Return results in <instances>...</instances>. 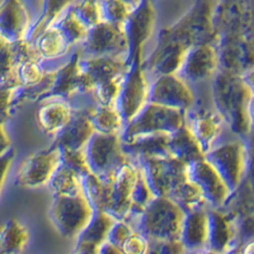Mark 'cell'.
Instances as JSON below:
<instances>
[{
	"label": "cell",
	"mask_w": 254,
	"mask_h": 254,
	"mask_svg": "<svg viewBox=\"0 0 254 254\" xmlns=\"http://www.w3.org/2000/svg\"><path fill=\"white\" fill-rule=\"evenodd\" d=\"M133 231L135 230L132 229V226L126 220H116L112 228L110 229L107 240L110 243H112V244H115L116 247L121 248L122 244L126 242L127 238L130 237Z\"/></svg>",
	"instance_id": "7bdbcfd3"
},
{
	"label": "cell",
	"mask_w": 254,
	"mask_h": 254,
	"mask_svg": "<svg viewBox=\"0 0 254 254\" xmlns=\"http://www.w3.org/2000/svg\"><path fill=\"white\" fill-rule=\"evenodd\" d=\"M192 254H199V252H198V253H192Z\"/></svg>",
	"instance_id": "9f6ffc18"
},
{
	"label": "cell",
	"mask_w": 254,
	"mask_h": 254,
	"mask_svg": "<svg viewBox=\"0 0 254 254\" xmlns=\"http://www.w3.org/2000/svg\"><path fill=\"white\" fill-rule=\"evenodd\" d=\"M135 164L139 167L154 197H169L188 178L187 164L172 156L145 159Z\"/></svg>",
	"instance_id": "9c48e42d"
},
{
	"label": "cell",
	"mask_w": 254,
	"mask_h": 254,
	"mask_svg": "<svg viewBox=\"0 0 254 254\" xmlns=\"http://www.w3.org/2000/svg\"><path fill=\"white\" fill-rule=\"evenodd\" d=\"M32 44L41 60H54L61 58L66 55L71 49L55 26H51L42 32Z\"/></svg>",
	"instance_id": "f1b7e54d"
},
{
	"label": "cell",
	"mask_w": 254,
	"mask_h": 254,
	"mask_svg": "<svg viewBox=\"0 0 254 254\" xmlns=\"http://www.w3.org/2000/svg\"><path fill=\"white\" fill-rule=\"evenodd\" d=\"M29 59L41 60L32 42L26 40L12 44L0 37V87L18 85L15 80V69L20 61Z\"/></svg>",
	"instance_id": "ffe728a7"
},
{
	"label": "cell",
	"mask_w": 254,
	"mask_h": 254,
	"mask_svg": "<svg viewBox=\"0 0 254 254\" xmlns=\"http://www.w3.org/2000/svg\"><path fill=\"white\" fill-rule=\"evenodd\" d=\"M31 15L22 0L0 1V37L17 44L28 38Z\"/></svg>",
	"instance_id": "ac0fdd59"
},
{
	"label": "cell",
	"mask_w": 254,
	"mask_h": 254,
	"mask_svg": "<svg viewBox=\"0 0 254 254\" xmlns=\"http://www.w3.org/2000/svg\"><path fill=\"white\" fill-rule=\"evenodd\" d=\"M171 133H153L137 136L128 141H122V149L132 163H139L145 159L168 158V139Z\"/></svg>",
	"instance_id": "603a6c76"
},
{
	"label": "cell",
	"mask_w": 254,
	"mask_h": 254,
	"mask_svg": "<svg viewBox=\"0 0 254 254\" xmlns=\"http://www.w3.org/2000/svg\"><path fill=\"white\" fill-rule=\"evenodd\" d=\"M217 38L212 0H197L178 22L160 32L155 49L144 59L145 71L154 76L177 74L190 47L215 45Z\"/></svg>",
	"instance_id": "6da1fadb"
},
{
	"label": "cell",
	"mask_w": 254,
	"mask_h": 254,
	"mask_svg": "<svg viewBox=\"0 0 254 254\" xmlns=\"http://www.w3.org/2000/svg\"><path fill=\"white\" fill-rule=\"evenodd\" d=\"M142 52H136L128 63L125 74L120 94L116 99V108L124 119L125 125L135 117L139 111L147 103L149 99V87L150 83L146 78L144 69Z\"/></svg>",
	"instance_id": "8992f818"
},
{
	"label": "cell",
	"mask_w": 254,
	"mask_h": 254,
	"mask_svg": "<svg viewBox=\"0 0 254 254\" xmlns=\"http://www.w3.org/2000/svg\"><path fill=\"white\" fill-rule=\"evenodd\" d=\"M139 168L135 163H127L107 179V190L102 211L116 220H127L132 214L131 193Z\"/></svg>",
	"instance_id": "8fae6325"
},
{
	"label": "cell",
	"mask_w": 254,
	"mask_h": 254,
	"mask_svg": "<svg viewBox=\"0 0 254 254\" xmlns=\"http://www.w3.org/2000/svg\"><path fill=\"white\" fill-rule=\"evenodd\" d=\"M10 149H12V142H10L6 131L4 130L3 122H0V156L8 153Z\"/></svg>",
	"instance_id": "bcb514c9"
},
{
	"label": "cell",
	"mask_w": 254,
	"mask_h": 254,
	"mask_svg": "<svg viewBox=\"0 0 254 254\" xmlns=\"http://www.w3.org/2000/svg\"><path fill=\"white\" fill-rule=\"evenodd\" d=\"M254 132V131H253ZM247 155H248V165H247V172L249 173V177L254 182V133L252 136L249 146L247 147Z\"/></svg>",
	"instance_id": "7dc6e473"
},
{
	"label": "cell",
	"mask_w": 254,
	"mask_h": 254,
	"mask_svg": "<svg viewBox=\"0 0 254 254\" xmlns=\"http://www.w3.org/2000/svg\"><path fill=\"white\" fill-rule=\"evenodd\" d=\"M214 78L215 111L233 132L239 136L249 135L252 132L249 102L253 93L240 74L219 70Z\"/></svg>",
	"instance_id": "7a4b0ae2"
},
{
	"label": "cell",
	"mask_w": 254,
	"mask_h": 254,
	"mask_svg": "<svg viewBox=\"0 0 254 254\" xmlns=\"http://www.w3.org/2000/svg\"><path fill=\"white\" fill-rule=\"evenodd\" d=\"M94 132V127L89 120V110L74 111L71 120L55 136L52 144L58 145L60 149L83 150Z\"/></svg>",
	"instance_id": "44dd1931"
},
{
	"label": "cell",
	"mask_w": 254,
	"mask_h": 254,
	"mask_svg": "<svg viewBox=\"0 0 254 254\" xmlns=\"http://www.w3.org/2000/svg\"><path fill=\"white\" fill-rule=\"evenodd\" d=\"M14 156V149H10L8 153L4 154L3 156H0V193H1V190H3L4 183L6 181V177H8L9 171H10V167L13 164Z\"/></svg>",
	"instance_id": "f6af8a7d"
},
{
	"label": "cell",
	"mask_w": 254,
	"mask_h": 254,
	"mask_svg": "<svg viewBox=\"0 0 254 254\" xmlns=\"http://www.w3.org/2000/svg\"><path fill=\"white\" fill-rule=\"evenodd\" d=\"M49 187L54 196L75 194L83 190L80 177L63 165L58 168V171L50 181Z\"/></svg>",
	"instance_id": "836d02e7"
},
{
	"label": "cell",
	"mask_w": 254,
	"mask_h": 254,
	"mask_svg": "<svg viewBox=\"0 0 254 254\" xmlns=\"http://www.w3.org/2000/svg\"><path fill=\"white\" fill-rule=\"evenodd\" d=\"M80 67L90 79L94 88L98 84L124 75L127 70L126 59L117 58H81Z\"/></svg>",
	"instance_id": "4316f807"
},
{
	"label": "cell",
	"mask_w": 254,
	"mask_h": 254,
	"mask_svg": "<svg viewBox=\"0 0 254 254\" xmlns=\"http://www.w3.org/2000/svg\"><path fill=\"white\" fill-rule=\"evenodd\" d=\"M186 122L185 111L173 110L164 106L147 102L141 111L131 121L125 125L121 132V141L137 137V136L153 135V133H172Z\"/></svg>",
	"instance_id": "5b68a950"
},
{
	"label": "cell",
	"mask_w": 254,
	"mask_h": 254,
	"mask_svg": "<svg viewBox=\"0 0 254 254\" xmlns=\"http://www.w3.org/2000/svg\"><path fill=\"white\" fill-rule=\"evenodd\" d=\"M242 254H254V242L247 244V246L243 248Z\"/></svg>",
	"instance_id": "f5cc1de1"
},
{
	"label": "cell",
	"mask_w": 254,
	"mask_h": 254,
	"mask_svg": "<svg viewBox=\"0 0 254 254\" xmlns=\"http://www.w3.org/2000/svg\"><path fill=\"white\" fill-rule=\"evenodd\" d=\"M208 211V238L206 248L225 254L237 235L235 224L230 217L222 214L219 208Z\"/></svg>",
	"instance_id": "cb8c5ba5"
},
{
	"label": "cell",
	"mask_w": 254,
	"mask_h": 254,
	"mask_svg": "<svg viewBox=\"0 0 254 254\" xmlns=\"http://www.w3.org/2000/svg\"><path fill=\"white\" fill-rule=\"evenodd\" d=\"M153 198L154 196L151 193L150 188H149L144 176H142V173L139 169L135 185H133L132 188V193H131V199H132V214L131 215H135L136 216L137 214H140L145 208V206L150 202Z\"/></svg>",
	"instance_id": "f35d334b"
},
{
	"label": "cell",
	"mask_w": 254,
	"mask_h": 254,
	"mask_svg": "<svg viewBox=\"0 0 254 254\" xmlns=\"http://www.w3.org/2000/svg\"><path fill=\"white\" fill-rule=\"evenodd\" d=\"M74 110L63 98L47 99L37 112V122L47 135L56 136L71 120Z\"/></svg>",
	"instance_id": "484cf974"
},
{
	"label": "cell",
	"mask_w": 254,
	"mask_h": 254,
	"mask_svg": "<svg viewBox=\"0 0 254 254\" xmlns=\"http://www.w3.org/2000/svg\"><path fill=\"white\" fill-rule=\"evenodd\" d=\"M208 238V211L206 205L198 206L192 210L186 211L182 224L181 237L187 251H201L207 246Z\"/></svg>",
	"instance_id": "7402d4cb"
},
{
	"label": "cell",
	"mask_w": 254,
	"mask_h": 254,
	"mask_svg": "<svg viewBox=\"0 0 254 254\" xmlns=\"http://www.w3.org/2000/svg\"><path fill=\"white\" fill-rule=\"evenodd\" d=\"M98 254H125L121 248L116 247L115 244L110 243L108 240L103 242L98 247Z\"/></svg>",
	"instance_id": "c3c4849f"
},
{
	"label": "cell",
	"mask_w": 254,
	"mask_h": 254,
	"mask_svg": "<svg viewBox=\"0 0 254 254\" xmlns=\"http://www.w3.org/2000/svg\"><path fill=\"white\" fill-rule=\"evenodd\" d=\"M242 76L243 79H244V81H246L247 85H248L249 89H251V92L253 93L254 95V67L247 70L246 72H243Z\"/></svg>",
	"instance_id": "f907efd6"
},
{
	"label": "cell",
	"mask_w": 254,
	"mask_h": 254,
	"mask_svg": "<svg viewBox=\"0 0 254 254\" xmlns=\"http://www.w3.org/2000/svg\"><path fill=\"white\" fill-rule=\"evenodd\" d=\"M101 8L104 22L116 24H124L135 9L124 0H102Z\"/></svg>",
	"instance_id": "8d00e7d4"
},
{
	"label": "cell",
	"mask_w": 254,
	"mask_h": 254,
	"mask_svg": "<svg viewBox=\"0 0 254 254\" xmlns=\"http://www.w3.org/2000/svg\"><path fill=\"white\" fill-rule=\"evenodd\" d=\"M89 120L95 132L121 135L125 128L124 119L113 104L98 103L94 108L89 110Z\"/></svg>",
	"instance_id": "83f0119b"
},
{
	"label": "cell",
	"mask_w": 254,
	"mask_h": 254,
	"mask_svg": "<svg viewBox=\"0 0 254 254\" xmlns=\"http://www.w3.org/2000/svg\"><path fill=\"white\" fill-rule=\"evenodd\" d=\"M121 249L125 254H146L149 240L135 230L122 244Z\"/></svg>",
	"instance_id": "ee69618b"
},
{
	"label": "cell",
	"mask_w": 254,
	"mask_h": 254,
	"mask_svg": "<svg viewBox=\"0 0 254 254\" xmlns=\"http://www.w3.org/2000/svg\"><path fill=\"white\" fill-rule=\"evenodd\" d=\"M71 9L81 23L89 29L103 20L101 1L98 0H80Z\"/></svg>",
	"instance_id": "74e56055"
},
{
	"label": "cell",
	"mask_w": 254,
	"mask_h": 254,
	"mask_svg": "<svg viewBox=\"0 0 254 254\" xmlns=\"http://www.w3.org/2000/svg\"><path fill=\"white\" fill-rule=\"evenodd\" d=\"M147 102L186 112L193 107L194 95L187 81L177 74H168L155 76L151 81Z\"/></svg>",
	"instance_id": "4fadbf2b"
},
{
	"label": "cell",
	"mask_w": 254,
	"mask_h": 254,
	"mask_svg": "<svg viewBox=\"0 0 254 254\" xmlns=\"http://www.w3.org/2000/svg\"><path fill=\"white\" fill-rule=\"evenodd\" d=\"M205 159L216 169L231 193L240 187L248 165L247 146L242 141L226 142L212 147L205 154Z\"/></svg>",
	"instance_id": "30bf717a"
},
{
	"label": "cell",
	"mask_w": 254,
	"mask_h": 254,
	"mask_svg": "<svg viewBox=\"0 0 254 254\" xmlns=\"http://www.w3.org/2000/svg\"><path fill=\"white\" fill-rule=\"evenodd\" d=\"M186 124L207 153L214 147L215 141L222 132L224 121L216 111L190 110L186 111Z\"/></svg>",
	"instance_id": "d6986e66"
},
{
	"label": "cell",
	"mask_w": 254,
	"mask_h": 254,
	"mask_svg": "<svg viewBox=\"0 0 254 254\" xmlns=\"http://www.w3.org/2000/svg\"><path fill=\"white\" fill-rule=\"evenodd\" d=\"M187 176L201 190L206 205L212 208H220L225 205L233 194L216 169L205 158L188 164Z\"/></svg>",
	"instance_id": "5bb4252c"
},
{
	"label": "cell",
	"mask_w": 254,
	"mask_h": 254,
	"mask_svg": "<svg viewBox=\"0 0 254 254\" xmlns=\"http://www.w3.org/2000/svg\"><path fill=\"white\" fill-rule=\"evenodd\" d=\"M186 211L169 197H154L136 215V231L149 242L179 240Z\"/></svg>",
	"instance_id": "3957f363"
},
{
	"label": "cell",
	"mask_w": 254,
	"mask_h": 254,
	"mask_svg": "<svg viewBox=\"0 0 254 254\" xmlns=\"http://www.w3.org/2000/svg\"><path fill=\"white\" fill-rule=\"evenodd\" d=\"M54 26L58 28V31L63 35V37L66 40L70 47L83 44L85 38H87L88 32H89V28L81 23L71 8L65 14L61 15L54 23Z\"/></svg>",
	"instance_id": "d6a6232c"
},
{
	"label": "cell",
	"mask_w": 254,
	"mask_h": 254,
	"mask_svg": "<svg viewBox=\"0 0 254 254\" xmlns=\"http://www.w3.org/2000/svg\"><path fill=\"white\" fill-rule=\"evenodd\" d=\"M47 71L42 67L40 60L20 61L15 69V80L20 88L28 89V88L37 87L46 78Z\"/></svg>",
	"instance_id": "e575fe53"
},
{
	"label": "cell",
	"mask_w": 254,
	"mask_h": 254,
	"mask_svg": "<svg viewBox=\"0 0 254 254\" xmlns=\"http://www.w3.org/2000/svg\"><path fill=\"white\" fill-rule=\"evenodd\" d=\"M28 239V229L18 220L9 219L0 228V254H22Z\"/></svg>",
	"instance_id": "f546056e"
},
{
	"label": "cell",
	"mask_w": 254,
	"mask_h": 254,
	"mask_svg": "<svg viewBox=\"0 0 254 254\" xmlns=\"http://www.w3.org/2000/svg\"><path fill=\"white\" fill-rule=\"evenodd\" d=\"M71 254H98V247L84 244V243H76Z\"/></svg>",
	"instance_id": "681fc988"
},
{
	"label": "cell",
	"mask_w": 254,
	"mask_h": 254,
	"mask_svg": "<svg viewBox=\"0 0 254 254\" xmlns=\"http://www.w3.org/2000/svg\"><path fill=\"white\" fill-rule=\"evenodd\" d=\"M60 165L67 168L71 172L78 174L80 178L90 173V169L88 167L87 159L84 155L83 150H67V149H61V162Z\"/></svg>",
	"instance_id": "ab89813d"
},
{
	"label": "cell",
	"mask_w": 254,
	"mask_h": 254,
	"mask_svg": "<svg viewBox=\"0 0 254 254\" xmlns=\"http://www.w3.org/2000/svg\"><path fill=\"white\" fill-rule=\"evenodd\" d=\"M115 221L116 219H113L111 215L106 214L103 211L95 210L89 224L76 237V243H84V244L99 247L102 243L107 240L110 229L112 228Z\"/></svg>",
	"instance_id": "4dcf8cb0"
},
{
	"label": "cell",
	"mask_w": 254,
	"mask_h": 254,
	"mask_svg": "<svg viewBox=\"0 0 254 254\" xmlns=\"http://www.w3.org/2000/svg\"><path fill=\"white\" fill-rule=\"evenodd\" d=\"M72 1L74 0H44L42 12L37 22L32 24L27 41L33 42L42 32L54 26V23L61 17V14L66 10L67 6H70Z\"/></svg>",
	"instance_id": "1f68e13d"
},
{
	"label": "cell",
	"mask_w": 254,
	"mask_h": 254,
	"mask_svg": "<svg viewBox=\"0 0 254 254\" xmlns=\"http://www.w3.org/2000/svg\"><path fill=\"white\" fill-rule=\"evenodd\" d=\"M169 198L173 199L176 203H178L185 211L192 210V208L198 207V206L206 205L205 199H203L202 194H201V190H198V187H197L190 178L183 181V182L172 192Z\"/></svg>",
	"instance_id": "d590c367"
},
{
	"label": "cell",
	"mask_w": 254,
	"mask_h": 254,
	"mask_svg": "<svg viewBox=\"0 0 254 254\" xmlns=\"http://www.w3.org/2000/svg\"><path fill=\"white\" fill-rule=\"evenodd\" d=\"M199 254H222V253H219V252H215V251H211V249H206L205 252H201Z\"/></svg>",
	"instance_id": "11a10c76"
},
{
	"label": "cell",
	"mask_w": 254,
	"mask_h": 254,
	"mask_svg": "<svg viewBox=\"0 0 254 254\" xmlns=\"http://www.w3.org/2000/svg\"><path fill=\"white\" fill-rule=\"evenodd\" d=\"M155 26V10L150 0H142L139 6L132 10L124 23L128 41V56L127 63L136 52L144 51V46L151 37Z\"/></svg>",
	"instance_id": "e0dca14e"
},
{
	"label": "cell",
	"mask_w": 254,
	"mask_h": 254,
	"mask_svg": "<svg viewBox=\"0 0 254 254\" xmlns=\"http://www.w3.org/2000/svg\"><path fill=\"white\" fill-rule=\"evenodd\" d=\"M124 1L127 4H130L132 8H136V6H139L141 4L142 0H124Z\"/></svg>",
	"instance_id": "db71d44e"
},
{
	"label": "cell",
	"mask_w": 254,
	"mask_h": 254,
	"mask_svg": "<svg viewBox=\"0 0 254 254\" xmlns=\"http://www.w3.org/2000/svg\"><path fill=\"white\" fill-rule=\"evenodd\" d=\"M125 74H126V72H125ZM125 74L121 76H117V78L115 79H111V80L104 81V83L98 84V85L94 88L93 92H95L97 99H98V103L113 104V106H115L116 99L119 97L122 83H124Z\"/></svg>",
	"instance_id": "60d3db41"
},
{
	"label": "cell",
	"mask_w": 254,
	"mask_h": 254,
	"mask_svg": "<svg viewBox=\"0 0 254 254\" xmlns=\"http://www.w3.org/2000/svg\"><path fill=\"white\" fill-rule=\"evenodd\" d=\"M81 52L80 50L72 55L69 63H66L60 69L54 71L52 83L47 90L44 99L63 98L75 94L94 90V84L90 81L80 67Z\"/></svg>",
	"instance_id": "9a60e30c"
},
{
	"label": "cell",
	"mask_w": 254,
	"mask_h": 254,
	"mask_svg": "<svg viewBox=\"0 0 254 254\" xmlns=\"http://www.w3.org/2000/svg\"><path fill=\"white\" fill-rule=\"evenodd\" d=\"M61 162V149L58 145L51 146L32 154L19 167L14 185L27 190L49 186Z\"/></svg>",
	"instance_id": "7c38bea8"
},
{
	"label": "cell",
	"mask_w": 254,
	"mask_h": 254,
	"mask_svg": "<svg viewBox=\"0 0 254 254\" xmlns=\"http://www.w3.org/2000/svg\"><path fill=\"white\" fill-rule=\"evenodd\" d=\"M186 252L181 240H153L149 242L146 254H186Z\"/></svg>",
	"instance_id": "b9f144b4"
},
{
	"label": "cell",
	"mask_w": 254,
	"mask_h": 254,
	"mask_svg": "<svg viewBox=\"0 0 254 254\" xmlns=\"http://www.w3.org/2000/svg\"><path fill=\"white\" fill-rule=\"evenodd\" d=\"M83 151L90 173L99 178H110L120 168L131 163L122 149L120 135L94 132Z\"/></svg>",
	"instance_id": "52a82bcc"
},
{
	"label": "cell",
	"mask_w": 254,
	"mask_h": 254,
	"mask_svg": "<svg viewBox=\"0 0 254 254\" xmlns=\"http://www.w3.org/2000/svg\"><path fill=\"white\" fill-rule=\"evenodd\" d=\"M168 150L172 158L187 165L203 159L206 154L186 122L178 130L169 135Z\"/></svg>",
	"instance_id": "d4e9b609"
},
{
	"label": "cell",
	"mask_w": 254,
	"mask_h": 254,
	"mask_svg": "<svg viewBox=\"0 0 254 254\" xmlns=\"http://www.w3.org/2000/svg\"><path fill=\"white\" fill-rule=\"evenodd\" d=\"M249 120H251L252 131H254V95L249 102Z\"/></svg>",
	"instance_id": "816d5d0a"
},
{
	"label": "cell",
	"mask_w": 254,
	"mask_h": 254,
	"mask_svg": "<svg viewBox=\"0 0 254 254\" xmlns=\"http://www.w3.org/2000/svg\"><path fill=\"white\" fill-rule=\"evenodd\" d=\"M219 70V54L215 45L201 44L188 50L177 75L187 83H198L214 78Z\"/></svg>",
	"instance_id": "2e32d148"
},
{
	"label": "cell",
	"mask_w": 254,
	"mask_h": 254,
	"mask_svg": "<svg viewBox=\"0 0 254 254\" xmlns=\"http://www.w3.org/2000/svg\"><path fill=\"white\" fill-rule=\"evenodd\" d=\"M95 210L89 199L79 192L75 194L54 196L49 210V217L59 234L67 239H76L89 224Z\"/></svg>",
	"instance_id": "277c9868"
},
{
	"label": "cell",
	"mask_w": 254,
	"mask_h": 254,
	"mask_svg": "<svg viewBox=\"0 0 254 254\" xmlns=\"http://www.w3.org/2000/svg\"><path fill=\"white\" fill-rule=\"evenodd\" d=\"M81 58H117L128 56V41L124 24L110 23L102 20L92 27L81 44Z\"/></svg>",
	"instance_id": "ba28073f"
}]
</instances>
